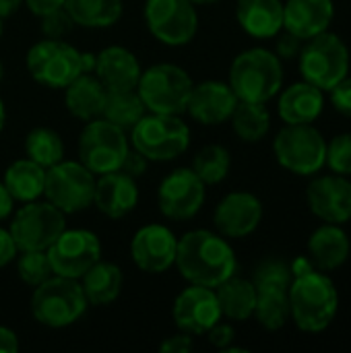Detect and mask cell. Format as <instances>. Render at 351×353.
<instances>
[{
    "instance_id": "obj_4",
    "label": "cell",
    "mask_w": 351,
    "mask_h": 353,
    "mask_svg": "<svg viewBox=\"0 0 351 353\" xmlns=\"http://www.w3.org/2000/svg\"><path fill=\"white\" fill-rule=\"evenodd\" d=\"M87 298L79 279L52 275L31 296L33 319L50 329H64L74 325L87 310Z\"/></svg>"
},
{
    "instance_id": "obj_14",
    "label": "cell",
    "mask_w": 351,
    "mask_h": 353,
    "mask_svg": "<svg viewBox=\"0 0 351 353\" xmlns=\"http://www.w3.org/2000/svg\"><path fill=\"white\" fill-rule=\"evenodd\" d=\"M46 252L54 275L81 279L101 259V242L89 230L64 228Z\"/></svg>"
},
{
    "instance_id": "obj_18",
    "label": "cell",
    "mask_w": 351,
    "mask_h": 353,
    "mask_svg": "<svg viewBox=\"0 0 351 353\" xmlns=\"http://www.w3.org/2000/svg\"><path fill=\"white\" fill-rule=\"evenodd\" d=\"M310 211L325 223L343 225L351 219V182L348 176L325 174L314 178L306 190Z\"/></svg>"
},
{
    "instance_id": "obj_40",
    "label": "cell",
    "mask_w": 351,
    "mask_h": 353,
    "mask_svg": "<svg viewBox=\"0 0 351 353\" xmlns=\"http://www.w3.org/2000/svg\"><path fill=\"white\" fill-rule=\"evenodd\" d=\"M72 27H74V21L70 19L68 10L64 6L41 17V33H43V37L64 39L72 31Z\"/></svg>"
},
{
    "instance_id": "obj_50",
    "label": "cell",
    "mask_w": 351,
    "mask_h": 353,
    "mask_svg": "<svg viewBox=\"0 0 351 353\" xmlns=\"http://www.w3.org/2000/svg\"><path fill=\"white\" fill-rule=\"evenodd\" d=\"M21 4H23V0H0V19L12 17Z\"/></svg>"
},
{
    "instance_id": "obj_29",
    "label": "cell",
    "mask_w": 351,
    "mask_h": 353,
    "mask_svg": "<svg viewBox=\"0 0 351 353\" xmlns=\"http://www.w3.org/2000/svg\"><path fill=\"white\" fill-rule=\"evenodd\" d=\"M4 186L19 203L37 201L46 186V168L31 161L29 157L12 161L4 172Z\"/></svg>"
},
{
    "instance_id": "obj_11",
    "label": "cell",
    "mask_w": 351,
    "mask_h": 353,
    "mask_svg": "<svg viewBox=\"0 0 351 353\" xmlns=\"http://www.w3.org/2000/svg\"><path fill=\"white\" fill-rule=\"evenodd\" d=\"M95 174L81 161H58L46 170V199L64 215L85 211L93 205Z\"/></svg>"
},
{
    "instance_id": "obj_5",
    "label": "cell",
    "mask_w": 351,
    "mask_h": 353,
    "mask_svg": "<svg viewBox=\"0 0 351 353\" xmlns=\"http://www.w3.org/2000/svg\"><path fill=\"white\" fill-rule=\"evenodd\" d=\"M130 145L147 161H172L190 145V128L178 114H145L130 128Z\"/></svg>"
},
{
    "instance_id": "obj_24",
    "label": "cell",
    "mask_w": 351,
    "mask_h": 353,
    "mask_svg": "<svg viewBox=\"0 0 351 353\" xmlns=\"http://www.w3.org/2000/svg\"><path fill=\"white\" fill-rule=\"evenodd\" d=\"M277 95V114L285 124H312L325 110V91L304 79Z\"/></svg>"
},
{
    "instance_id": "obj_27",
    "label": "cell",
    "mask_w": 351,
    "mask_h": 353,
    "mask_svg": "<svg viewBox=\"0 0 351 353\" xmlns=\"http://www.w3.org/2000/svg\"><path fill=\"white\" fill-rule=\"evenodd\" d=\"M106 97H108V89L91 72L79 74L72 83L64 87L66 110L83 122L95 120L103 114Z\"/></svg>"
},
{
    "instance_id": "obj_7",
    "label": "cell",
    "mask_w": 351,
    "mask_h": 353,
    "mask_svg": "<svg viewBox=\"0 0 351 353\" xmlns=\"http://www.w3.org/2000/svg\"><path fill=\"white\" fill-rule=\"evenodd\" d=\"M298 58L302 79L323 91L333 89L341 79L350 74L348 43L331 31H323L306 39Z\"/></svg>"
},
{
    "instance_id": "obj_26",
    "label": "cell",
    "mask_w": 351,
    "mask_h": 353,
    "mask_svg": "<svg viewBox=\"0 0 351 353\" xmlns=\"http://www.w3.org/2000/svg\"><path fill=\"white\" fill-rule=\"evenodd\" d=\"M236 19L240 27L257 39H271L283 31L281 0H238Z\"/></svg>"
},
{
    "instance_id": "obj_48",
    "label": "cell",
    "mask_w": 351,
    "mask_h": 353,
    "mask_svg": "<svg viewBox=\"0 0 351 353\" xmlns=\"http://www.w3.org/2000/svg\"><path fill=\"white\" fill-rule=\"evenodd\" d=\"M19 350V337L12 329L8 327H0V352L2 353H14Z\"/></svg>"
},
{
    "instance_id": "obj_53",
    "label": "cell",
    "mask_w": 351,
    "mask_h": 353,
    "mask_svg": "<svg viewBox=\"0 0 351 353\" xmlns=\"http://www.w3.org/2000/svg\"><path fill=\"white\" fill-rule=\"evenodd\" d=\"M2 79H4V64L0 62V81H2Z\"/></svg>"
},
{
    "instance_id": "obj_15",
    "label": "cell",
    "mask_w": 351,
    "mask_h": 353,
    "mask_svg": "<svg viewBox=\"0 0 351 353\" xmlns=\"http://www.w3.org/2000/svg\"><path fill=\"white\" fill-rule=\"evenodd\" d=\"M205 182L192 172V168H178L161 180L157 205L168 219H192L205 203Z\"/></svg>"
},
{
    "instance_id": "obj_44",
    "label": "cell",
    "mask_w": 351,
    "mask_h": 353,
    "mask_svg": "<svg viewBox=\"0 0 351 353\" xmlns=\"http://www.w3.org/2000/svg\"><path fill=\"white\" fill-rule=\"evenodd\" d=\"M194 350V341H192V335L190 333H176L172 337H166L159 345V352L161 353H188Z\"/></svg>"
},
{
    "instance_id": "obj_2",
    "label": "cell",
    "mask_w": 351,
    "mask_h": 353,
    "mask_svg": "<svg viewBox=\"0 0 351 353\" xmlns=\"http://www.w3.org/2000/svg\"><path fill=\"white\" fill-rule=\"evenodd\" d=\"M290 319L304 333H321L331 327L339 310V294L333 279L312 269L292 279L290 290Z\"/></svg>"
},
{
    "instance_id": "obj_32",
    "label": "cell",
    "mask_w": 351,
    "mask_h": 353,
    "mask_svg": "<svg viewBox=\"0 0 351 353\" xmlns=\"http://www.w3.org/2000/svg\"><path fill=\"white\" fill-rule=\"evenodd\" d=\"M267 331H279L290 321V296L285 288H257V306L252 314Z\"/></svg>"
},
{
    "instance_id": "obj_16",
    "label": "cell",
    "mask_w": 351,
    "mask_h": 353,
    "mask_svg": "<svg viewBox=\"0 0 351 353\" xmlns=\"http://www.w3.org/2000/svg\"><path fill=\"white\" fill-rule=\"evenodd\" d=\"M178 238L168 225H143L130 240V259L143 273H166L176 263Z\"/></svg>"
},
{
    "instance_id": "obj_38",
    "label": "cell",
    "mask_w": 351,
    "mask_h": 353,
    "mask_svg": "<svg viewBox=\"0 0 351 353\" xmlns=\"http://www.w3.org/2000/svg\"><path fill=\"white\" fill-rule=\"evenodd\" d=\"M292 279L294 277H292V269L288 263H283L279 259H269L257 267L252 283H254V288H285V290H290Z\"/></svg>"
},
{
    "instance_id": "obj_19",
    "label": "cell",
    "mask_w": 351,
    "mask_h": 353,
    "mask_svg": "<svg viewBox=\"0 0 351 353\" xmlns=\"http://www.w3.org/2000/svg\"><path fill=\"white\" fill-rule=\"evenodd\" d=\"M263 219V203L257 194L246 190H236L225 194L215 213L213 223L217 232L225 238H246L250 236Z\"/></svg>"
},
{
    "instance_id": "obj_39",
    "label": "cell",
    "mask_w": 351,
    "mask_h": 353,
    "mask_svg": "<svg viewBox=\"0 0 351 353\" xmlns=\"http://www.w3.org/2000/svg\"><path fill=\"white\" fill-rule=\"evenodd\" d=\"M333 174L351 176V132L333 137L327 143V163Z\"/></svg>"
},
{
    "instance_id": "obj_3",
    "label": "cell",
    "mask_w": 351,
    "mask_h": 353,
    "mask_svg": "<svg viewBox=\"0 0 351 353\" xmlns=\"http://www.w3.org/2000/svg\"><path fill=\"white\" fill-rule=\"evenodd\" d=\"M228 83L238 101L267 103L283 87L281 58L267 48L244 50L234 58Z\"/></svg>"
},
{
    "instance_id": "obj_17",
    "label": "cell",
    "mask_w": 351,
    "mask_h": 353,
    "mask_svg": "<svg viewBox=\"0 0 351 353\" xmlns=\"http://www.w3.org/2000/svg\"><path fill=\"white\" fill-rule=\"evenodd\" d=\"M172 314L176 327L190 335H203L223 319L215 290L194 283L178 294Z\"/></svg>"
},
{
    "instance_id": "obj_31",
    "label": "cell",
    "mask_w": 351,
    "mask_h": 353,
    "mask_svg": "<svg viewBox=\"0 0 351 353\" xmlns=\"http://www.w3.org/2000/svg\"><path fill=\"white\" fill-rule=\"evenodd\" d=\"M64 8L79 27L106 29L120 21L122 0H64Z\"/></svg>"
},
{
    "instance_id": "obj_41",
    "label": "cell",
    "mask_w": 351,
    "mask_h": 353,
    "mask_svg": "<svg viewBox=\"0 0 351 353\" xmlns=\"http://www.w3.org/2000/svg\"><path fill=\"white\" fill-rule=\"evenodd\" d=\"M329 93H331V103H333V108H335L339 114H343V116L351 118V77L350 74H348L345 79H341L333 89H329Z\"/></svg>"
},
{
    "instance_id": "obj_20",
    "label": "cell",
    "mask_w": 351,
    "mask_h": 353,
    "mask_svg": "<svg viewBox=\"0 0 351 353\" xmlns=\"http://www.w3.org/2000/svg\"><path fill=\"white\" fill-rule=\"evenodd\" d=\"M238 97L230 83L223 81H203L192 87L186 112L205 126H217L232 118Z\"/></svg>"
},
{
    "instance_id": "obj_30",
    "label": "cell",
    "mask_w": 351,
    "mask_h": 353,
    "mask_svg": "<svg viewBox=\"0 0 351 353\" xmlns=\"http://www.w3.org/2000/svg\"><path fill=\"white\" fill-rule=\"evenodd\" d=\"M221 314L230 321H248L257 306V288L248 279L230 277L215 288Z\"/></svg>"
},
{
    "instance_id": "obj_10",
    "label": "cell",
    "mask_w": 351,
    "mask_h": 353,
    "mask_svg": "<svg viewBox=\"0 0 351 353\" xmlns=\"http://www.w3.org/2000/svg\"><path fill=\"white\" fill-rule=\"evenodd\" d=\"M128 149L126 130L101 116L89 120L79 137V161L95 176L120 170Z\"/></svg>"
},
{
    "instance_id": "obj_21",
    "label": "cell",
    "mask_w": 351,
    "mask_h": 353,
    "mask_svg": "<svg viewBox=\"0 0 351 353\" xmlns=\"http://www.w3.org/2000/svg\"><path fill=\"white\" fill-rule=\"evenodd\" d=\"M93 205L99 213L110 219H122L139 205V186L137 178L124 174L122 170L101 174L95 180Z\"/></svg>"
},
{
    "instance_id": "obj_9",
    "label": "cell",
    "mask_w": 351,
    "mask_h": 353,
    "mask_svg": "<svg viewBox=\"0 0 351 353\" xmlns=\"http://www.w3.org/2000/svg\"><path fill=\"white\" fill-rule=\"evenodd\" d=\"M25 64L29 74L39 85L52 89H64L68 83H72L79 74L85 72L83 52H79L64 39L50 37H43L41 41L29 48Z\"/></svg>"
},
{
    "instance_id": "obj_43",
    "label": "cell",
    "mask_w": 351,
    "mask_h": 353,
    "mask_svg": "<svg viewBox=\"0 0 351 353\" xmlns=\"http://www.w3.org/2000/svg\"><path fill=\"white\" fill-rule=\"evenodd\" d=\"M207 337H209V343L213 345V347H217V350H228L234 341H236V331H234V327L232 325H228V323H217V325H213L209 331H207Z\"/></svg>"
},
{
    "instance_id": "obj_52",
    "label": "cell",
    "mask_w": 351,
    "mask_h": 353,
    "mask_svg": "<svg viewBox=\"0 0 351 353\" xmlns=\"http://www.w3.org/2000/svg\"><path fill=\"white\" fill-rule=\"evenodd\" d=\"M194 6H205V4H215V2H219V0H190Z\"/></svg>"
},
{
    "instance_id": "obj_47",
    "label": "cell",
    "mask_w": 351,
    "mask_h": 353,
    "mask_svg": "<svg viewBox=\"0 0 351 353\" xmlns=\"http://www.w3.org/2000/svg\"><path fill=\"white\" fill-rule=\"evenodd\" d=\"M25 6L35 14V17H43L56 8H62L64 6V0H23Z\"/></svg>"
},
{
    "instance_id": "obj_49",
    "label": "cell",
    "mask_w": 351,
    "mask_h": 353,
    "mask_svg": "<svg viewBox=\"0 0 351 353\" xmlns=\"http://www.w3.org/2000/svg\"><path fill=\"white\" fill-rule=\"evenodd\" d=\"M12 209H14V199L4 186V182H0V221L8 219L12 215Z\"/></svg>"
},
{
    "instance_id": "obj_25",
    "label": "cell",
    "mask_w": 351,
    "mask_h": 353,
    "mask_svg": "<svg viewBox=\"0 0 351 353\" xmlns=\"http://www.w3.org/2000/svg\"><path fill=\"white\" fill-rule=\"evenodd\" d=\"M351 244L345 230L337 223H323L308 238V259L314 269L327 273L348 263Z\"/></svg>"
},
{
    "instance_id": "obj_22",
    "label": "cell",
    "mask_w": 351,
    "mask_h": 353,
    "mask_svg": "<svg viewBox=\"0 0 351 353\" xmlns=\"http://www.w3.org/2000/svg\"><path fill=\"white\" fill-rule=\"evenodd\" d=\"M93 72L108 91H128L137 89L143 68L130 50L122 46H108L95 56Z\"/></svg>"
},
{
    "instance_id": "obj_1",
    "label": "cell",
    "mask_w": 351,
    "mask_h": 353,
    "mask_svg": "<svg viewBox=\"0 0 351 353\" xmlns=\"http://www.w3.org/2000/svg\"><path fill=\"white\" fill-rule=\"evenodd\" d=\"M174 265L188 283L213 290L234 277L238 269L236 252L228 238L209 230H192L178 238Z\"/></svg>"
},
{
    "instance_id": "obj_6",
    "label": "cell",
    "mask_w": 351,
    "mask_h": 353,
    "mask_svg": "<svg viewBox=\"0 0 351 353\" xmlns=\"http://www.w3.org/2000/svg\"><path fill=\"white\" fill-rule=\"evenodd\" d=\"M192 87L194 83L182 66L161 62L141 72L137 93L143 99L147 112L180 116L182 112H186Z\"/></svg>"
},
{
    "instance_id": "obj_8",
    "label": "cell",
    "mask_w": 351,
    "mask_h": 353,
    "mask_svg": "<svg viewBox=\"0 0 351 353\" xmlns=\"http://www.w3.org/2000/svg\"><path fill=\"white\" fill-rule=\"evenodd\" d=\"M277 163L296 176H317L327 163V141L312 124H285L275 141Z\"/></svg>"
},
{
    "instance_id": "obj_34",
    "label": "cell",
    "mask_w": 351,
    "mask_h": 353,
    "mask_svg": "<svg viewBox=\"0 0 351 353\" xmlns=\"http://www.w3.org/2000/svg\"><path fill=\"white\" fill-rule=\"evenodd\" d=\"M145 114H147V108H145L143 99L139 97L137 89L108 91L101 118L110 120L112 124L120 126L122 130H130Z\"/></svg>"
},
{
    "instance_id": "obj_37",
    "label": "cell",
    "mask_w": 351,
    "mask_h": 353,
    "mask_svg": "<svg viewBox=\"0 0 351 353\" xmlns=\"http://www.w3.org/2000/svg\"><path fill=\"white\" fill-rule=\"evenodd\" d=\"M17 273L29 288H37L54 275L46 250H23L17 261Z\"/></svg>"
},
{
    "instance_id": "obj_12",
    "label": "cell",
    "mask_w": 351,
    "mask_h": 353,
    "mask_svg": "<svg viewBox=\"0 0 351 353\" xmlns=\"http://www.w3.org/2000/svg\"><path fill=\"white\" fill-rule=\"evenodd\" d=\"M64 213L50 201H29L10 219V236L17 248L48 250L52 242L64 232Z\"/></svg>"
},
{
    "instance_id": "obj_45",
    "label": "cell",
    "mask_w": 351,
    "mask_h": 353,
    "mask_svg": "<svg viewBox=\"0 0 351 353\" xmlns=\"http://www.w3.org/2000/svg\"><path fill=\"white\" fill-rule=\"evenodd\" d=\"M120 170H122L124 174L132 176V178H139V176H143L145 170H147V157L141 155L137 149H128V153H126V157H124Z\"/></svg>"
},
{
    "instance_id": "obj_33",
    "label": "cell",
    "mask_w": 351,
    "mask_h": 353,
    "mask_svg": "<svg viewBox=\"0 0 351 353\" xmlns=\"http://www.w3.org/2000/svg\"><path fill=\"white\" fill-rule=\"evenodd\" d=\"M230 120H232L234 132L244 143H259L261 139L267 137L271 128V114L265 103L238 101Z\"/></svg>"
},
{
    "instance_id": "obj_51",
    "label": "cell",
    "mask_w": 351,
    "mask_h": 353,
    "mask_svg": "<svg viewBox=\"0 0 351 353\" xmlns=\"http://www.w3.org/2000/svg\"><path fill=\"white\" fill-rule=\"evenodd\" d=\"M4 124H6V108H4V101H2V97H0V132H2V128H4Z\"/></svg>"
},
{
    "instance_id": "obj_36",
    "label": "cell",
    "mask_w": 351,
    "mask_h": 353,
    "mask_svg": "<svg viewBox=\"0 0 351 353\" xmlns=\"http://www.w3.org/2000/svg\"><path fill=\"white\" fill-rule=\"evenodd\" d=\"M230 168H232L230 151L221 145H207L192 159V172L205 182V186L223 182L230 174Z\"/></svg>"
},
{
    "instance_id": "obj_54",
    "label": "cell",
    "mask_w": 351,
    "mask_h": 353,
    "mask_svg": "<svg viewBox=\"0 0 351 353\" xmlns=\"http://www.w3.org/2000/svg\"><path fill=\"white\" fill-rule=\"evenodd\" d=\"M0 37H2V19H0Z\"/></svg>"
},
{
    "instance_id": "obj_42",
    "label": "cell",
    "mask_w": 351,
    "mask_h": 353,
    "mask_svg": "<svg viewBox=\"0 0 351 353\" xmlns=\"http://www.w3.org/2000/svg\"><path fill=\"white\" fill-rule=\"evenodd\" d=\"M275 37H277V43H275V54H277L281 60L296 58V56L300 54L302 46H304L300 37H296L294 33H290V31H285V29H283V33L279 31Z\"/></svg>"
},
{
    "instance_id": "obj_23",
    "label": "cell",
    "mask_w": 351,
    "mask_h": 353,
    "mask_svg": "<svg viewBox=\"0 0 351 353\" xmlns=\"http://www.w3.org/2000/svg\"><path fill=\"white\" fill-rule=\"evenodd\" d=\"M335 17L333 0H288L283 2V29L302 41L329 31Z\"/></svg>"
},
{
    "instance_id": "obj_13",
    "label": "cell",
    "mask_w": 351,
    "mask_h": 353,
    "mask_svg": "<svg viewBox=\"0 0 351 353\" xmlns=\"http://www.w3.org/2000/svg\"><path fill=\"white\" fill-rule=\"evenodd\" d=\"M143 14L151 35L172 48L192 41L199 29L197 6L190 0H145Z\"/></svg>"
},
{
    "instance_id": "obj_35",
    "label": "cell",
    "mask_w": 351,
    "mask_h": 353,
    "mask_svg": "<svg viewBox=\"0 0 351 353\" xmlns=\"http://www.w3.org/2000/svg\"><path fill=\"white\" fill-rule=\"evenodd\" d=\"M25 153L31 161L48 170L64 159V143L56 130L37 126L25 137Z\"/></svg>"
},
{
    "instance_id": "obj_46",
    "label": "cell",
    "mask_w": 351,
    "mask_h": 353,
    "mask_svg": "<svg viewBox=\"0 0 351 353\" xmlns=\"http://www.w3.org/2000/svg\"><path fill=\"white\" fill-rule=\"evenodd\" d=\"M17 252H19V248H17L10 232L0 228V269L6 267L8 263H12L17 259Z\"/></svg>"
},
{
    "instance_id": "obj_28",
    "label": "cell",
    "mask_w": 351,
    "mask_h": 353,
    "mask_svg": "<svg viewBox=\"0 0 351 353\" xmlns=\"http://www.w3.org/2000/svg\"><path fill=\"white\" fill-rule=\"evenodd\" d=\"M122 283H124L122 269L101 259L81 277V288L91 306L112 304L120 296Z\"/></svg>"
}]
</instances>
